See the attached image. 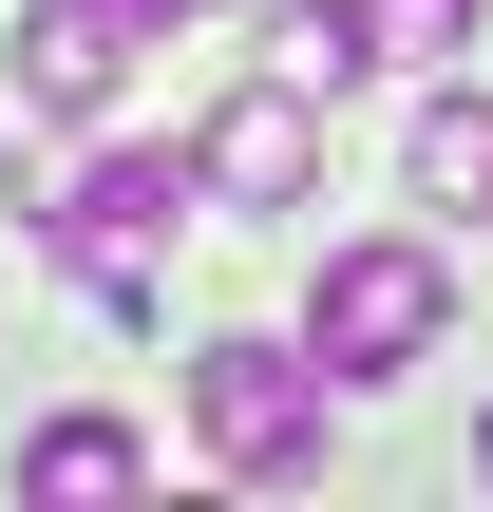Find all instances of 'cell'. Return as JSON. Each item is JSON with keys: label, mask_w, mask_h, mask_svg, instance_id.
<instances>
[{"label": "cell", "mask_w": 493, "mask_h": 512, "mask_svg": "<svg viewBox=\"0 0 493 512\" xmlns=\"http://www.w3.org/2000/svg\"><path fill=\"white\" fill-rule=\"evenodd\" d=\"M19 475H38V494H133V475H152V437H133V418H38V437H19Z\"/></svg>", "instance_id": "6"}, {"label": "cell", "mask_w": 493, "mask_h": 512, "mask_svg": "<svg viewBox=\"0 0 493 512\" xmlns=\"http://www.w3.org/2000/svg\"><path fill=\"white\" fill-rule=\"evenodd\" d=\"M475 475H493V418H475Z\"/></svg>", "instance_id": "10"}, {"label": "cell", "mask_w": 493, "mask_h": 512, "mask_svg": "<svg viewBox=\"0 0 493 512\" xmlns=\"http://www.w3.org/2000/svg\"><path fill=\"white\" fill-rule=\"evenodd\" d=\"M418 190L437 209H493V95H437L418 114Z\"/></svg>", "instance_id": "7"}, {"label": "cell", "mask_w": 493, "mask_h": 512, "mask_svg": "<svg viewBox=\"0 0 493 512\" xmlns=\"http://www.w3.org/2000/svg\"><path fill=\"white\" fill-rule=\"evenodd\" d=\"M190 437L228 456V475H323V437H342V380H323V342H209L190 361Z\"/></svg>", "instance_id": "2"}, {"label": "cell", "mask_w": 493, "mask_h": 512, "mask_svg": "<svg viewBox=\"0 0 493 512\" xmlns=\"http://www.w3.org/2000/svg\"><path fill=\"white\" fill-rule=\"evenodd\" d=\"M114 19H133V38H171V19H209V0H114Z\"/></svg>", "instance_id": "9"}, {"label": "cell", "mask_w": 493, "mask_h": 512, "mask_svg": "<svg viewBox=\"0 0 493 512\" xmlns=\"http://www.w3.org/2000/svg\"><path fill=\"white\" fill-rule=\"evenodd\" d=\"M190 209H209V171H190V152H95V171H76V190H57V247H76V285H95V304H114V323H133V304H152V266H171V228H190Z\"/></svg>", "instance_id": "3"}, {"label": "cell", "mask_w": 493, "mask_h": 512, "mask_svg": "<svg viewBox=\"0 0 493 512\" xmlns=\"http://www.w3.org/2000/svg\"><path fill=\"white\" fill-rule=\"evenodd\" d=\"M190 171H209V209H304V190H323V76L266 57V76L190 133Z\"/></svg>", "instance_id": "4"}, {"label": "cell", "mask_w": 493, "mask_h": 512, "mask_svg": "<svg viewBox=\"0 0 493 512\" xmlns=\"http://www.w3.org/2000/svg\"><path fill=\"white\" fill-rule=\"evenodd\" d=\"M437 323H456V266L437 247H323V285H304V342H323V380L361 399V380H418L437 361Z\"/></svg>", "instance_id": "1"}, {"label": "cell", "mask_w": 493, "mask_h": 512, "mask_svg": "<svg viewBox=\"0 0 493 512\" xmlns=\"http://www.w3.org/2000/svg\"><path fill=\"white\" fill-rule=\"evenodd\" d=\"M0 57H19V114H114V76H133V19H114V0H38Z\"/></svg>", "instance_id": "5"}, {"label": "cell", "mask_w": 493, "mask_h": 512, "mask_svg": "<svg viewBox=\"0 0 493 512\" xmlns=\"http://www.w3.org/2000/svg\"><path fill=\"white\" fill-rule=\"evenodd\" d=\"M361 57L418 76V57H475V0H361Z\"/></svg>", "instance_id": "8"}]
</instances>
